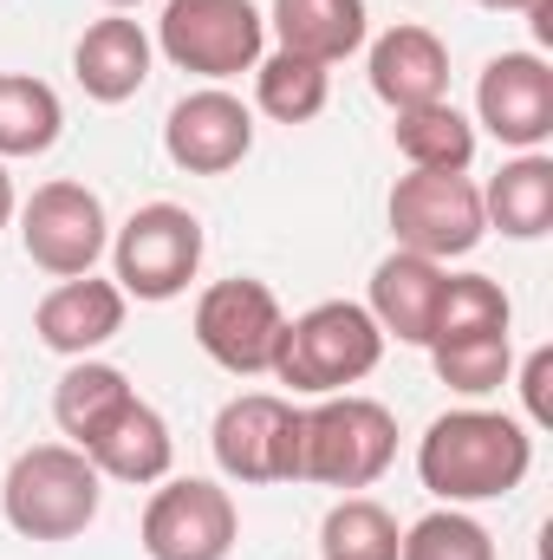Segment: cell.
Instances as JSON below:
<instances>
[{"label":"cell","instance_id":"7c38bea8","mask_svg":"<svg viewBox=\"0 0 553 560\" xmlns=\"http://www.w3.org/2000/svg\"><path fill=\"white\" fill-rule=\"evenodd\" d=\"M248 150H255V112L222 85L183 92L163 118V156L189 176H228Z\"/></svg>","mask_w":553,"mask_h":560},{"label":"cell","instance_id":"83f0119b","mask_svg":"<svg viewBox=\"0 0 553 560\" xmlns=\"http://www.w3.org/2000/svg\"><path fill=\"white\" fill-rule=\"evenodd\" d=\"M398 560H495V535L469 515V509H430L423 522L404 528Z\"/></svg>","mask_w":553,"mask_h":560},{"label":"cell","instance_id":"9c48e42d","mask_svg":"<svg viewBox=\"0 0 553 560\" xmlns=\"http://www.w3.org/2000/svg\"><path fill=\"white\" fill-rule=\"evenodd\" d=\"M209 450L228 482H299V405L280 392H242L215 411Z\"/></svg>","mask_w":553,"mask_h":560},{"label":"cell","instance_id":"30bf717a","mask_svg":"<svg viewBox=\"0 0 553 560\" xmlns=\"http://www.w3.org/2000/svg\"><path fill=\"white\" fill-rule=\"evenodd\" d=\"M242 535L235 495L209 476H163L143 502V555L150 560H228Z\"/></svg>","mask_w":553,"mask_h":560},{"label":"cell","instance_id":"e0dca14e","mask_svg":"<svg viewBox=\"0 0 553 560\" xmlns=\"http://www.w3.org/2000/svg\"><path fill=\"white\" fill-rule=\"evenodd\" d=\"M365 72H372V92L391 112H416V105L449 98V46L430 26H391V33H378Z\"/></svg>","mask_w":553,"mask_h":560},{"label":"cell","instance_id":"4fadbf2b","mask_svg":"<svg viewBox=\"0 0 553 560\" xmlns=\"http://www.w3.org/2000/svg\"><path fill=\"white\" fill-rule=\"evenodd\" d=\"M475 125L508 150H541L553 138V66L541 52H495L475 79Z\"/></svg>","mask_w":553,"mask_h":560},{"label":"cell","instance_id":"f546056e","mask_svg":"<svg viewBox=\"0 0 553 560\" xmlns=\"http://www.w3.org/2000/svg\"><path fill=\"white\" fill-rule=\"evenodd\" d=\"M13 209H20V196H13V176H7V163H0V229L13 222Z\"/></svg>","mask_w":553,"mask_h":560},{"label":"cell","instance_id":"f1b7e54d","mask_svg":"<svg viewBox=\"0 0 553 560\" xmlns=\"http://www.w3.org/2000/svg\"><path fill=\"white\" fill-rule=\"evenodd\" d=\"M553 346H534L528 365H521V405H528V423H553Z\"/></svg>","mask_w":553,"mask_h":560},{"label":"cell","instance_id":"277c9868","mask_svg":"<svg viewBox=\"0 0 553 560\" xmlns=\"http://www.w3.org/2000/svg\"><path fill=\"white\" fill-rule=\"evenodd\" d=\"M398 456V418L378 398L332 392L299 411V482L319 489H372Z\"/></svg>","mask_w":553,"mask_h":560},{"label":"cell","instance_id":"8fae6325","mask_svg":"<svg viewBox=\"0 0 553 560\" xmlns=\"http://www.w3.org/2000/svg\"><path fill=\"white\" fill-rule=\"evenodd\" d=\"M280 326H286V313H280L274 287L255 280V275L215 280V287H202V300H196V346H202L222 372H235V378H261V372L274 365Z\"/></svg>","mask_w":553,"mask_h":560},{"label":"cell","instance_id":"4316f807","mask_svg":"<svg viewBox=\"0 0 553 560\" xmlns=\"http://www.w3.org/2000/svg\"><path fill=\"white\" fill-rule=\"evenodd\" d=\"M515 326V306L508 293L489 275H449L443 280V306H436V326H430V346L436 339H456V332H508Z\"/></svg>","mask_w":553,"mask_h":560},{"label":"cell","instance_id":"44dd1931","mask_svg":"<svg viewBox=\"0 0 553 560\" xmlns=\"http://www.w3.org/2000/svg\"><path fill=\"white\" fill-rule=\"evenodd\" d=\"M131 398H138V392H131V378H125L118 365H105V359H72L66 378H59V392H52V423H59V436H66L72 450H85Z\"/></svg>","mask_w":553,"mask_h":560},{"label":"cell","instance_id":"ffe728a7","mask_svg":"<svg viewBox=\"0 0 553 560\" xmlns=\"http://www.w3.org/2000/svg\"><path fill=\"white\" fill-rule=\"evenodd\" d=\"M482 222L508 242H541L553 229V156L521 150L515 163H502L482 189Z\"/></svg>","mask_w":553,"mask_h":560},{"label":"cell","instance_id":"603a6c76","mask_svg":"<svg viewBox=\"0 0 553 560\" xmlns=\"http://www.w3.org/2000/svg\"><path fill=\"white\" fill-rule=\"evenodd\" d=\"M332 98V66L319 59H299V52H261L255 66V105L274 118V125H313Z\"/></svg>","mask_w":553,"mask_h":560},{"label":"cell","instance_id":"8992f818","mask_svg":"<svg viewBox=\"0 0 553 560\" xmlns=\"http://www.w3.org/2000/svg\"><path fill=\"white\" fill-rule=\"evenodd\" d=\"M202 268V222L183 202H143L138 215L111 235V280L125 300H176Z\"/></svg>","mask_w":553,"mask_h":560},{"label":"cell","instance_id":"7a4b0ae2","mask_svg":"<svg viewBox=\"0 0 553 560\" xmlns=\"http://www.w3.org/2000/svg\"><path fill=\"white\" fill-rule=\"evenodd\" d=\"M385 359V332L358 300H319L299 319H286L274 339V372L293 398H332L372 378Z\"/></svg>","mask_w":553,"mask_h":560},{"label":"cell","instance_id":"cb8c5ba5","mask_svg":"<svg viewBox=\"0 0 553 560\" xmlns=\"http://www.w3.org/2000/svg\"><path fill=\"white\" fill-rule=\"evenodd\" d=\"M391 143H398V156H404L411 170H469V163H475V125H469L449 98L416 105V112H398Z\"/></svg>","mask_w":553,"mask_h":560},{"label":"cell","instance_id":"d4e9b609","mask_svg":"<svg viewBox=\"0 0 553 560\" xmlns=\"http://www.w3.org/2000/svg\"><path fill=\"white\" fill-rule=\"evenodd\" d=\"M423 352H430L436 378L462 398H489L515 378V339L508 332H456V339H436Z\"/></svg>","mask_w":553,"mask_h":560},{"label":"cell","instance_id":"2e32d148","mask_svg":"<svg viewBox=\"0 0 553 560\" xmlns=\"http://www.w3.org/2000/svg\"><path fill=\"white\" fill-rule=\"evenodd\" d=\"M150 66H156V46H150V33H143L138 20H125V13L92 20V26L79 33V46H72V79H79L85 98H98V105L138 98L143 85H150Z\"/></svg>","mask_w":553,"mask_h":560},{"label":"cell","instance_id":"4dcf8cb0","mask_svg":"<svg viewBox=\"0 0 553 560\" xmlns=\"http://www.w3.org/2000/svg\"><path fill=\"white\" fill-rule=\"evenodd\" d=\"M475 7H489V13H528L534 0H475Z\"/></svg>","mask_w":553,"mask_h":560},{"label":"cell","instance_id":"ac0fdd59","mask_svg":"<svg viewBox=\"0 0 553 560\" xmlns=\"http://www.w3.org/2000/svg\"><path fill=\"white\" fill-rule=\"evenodd\" d=\"M85 456H92V469H98L105 482L150 489V482H163V476H169V463H176V436H169V423H163L156 405L131 398L118 418L85 443Z\"/></svg>","mask_w":553,"mask_h":560},{"label":"cell","instance_id":"5b68a950","mask_svg":"<svg viewBox=\"0 0 553 560\" xmlns=\"http://www.w3.org/2000/svg\"><path fill=\"white\" fill-rule=\"evenodd\" d=\"M176 72L189 79H242L268 52V13L255 0H169L150 39Z\"/></svg>","mask_w":553,"mask_h":560},{"label":"cell","instance_id":"9a60e30c","mask_svg":"<svg viewBox=\"0 0 553 560\" xmlns=\"http://www.w3.org/2000/svg\"><path fill=\"white\" fill-rule=\"evenodd\" d=\"M443 280H449L443 261L411 255V248H391V255L372 268V300H365V313L378 319L385 339H398V346H430V326H436V306H443Z\"/></svg>","mask_w":553,"mask_h":560},{"label":"cell","instance_id":"5bb4252c","mask_svg":"<svg viewBox=\"0 0 553 560\" xmlns=\"http://www.w3.org/2000/svg\"><path fill=\"white\" fill-rule=\"evenodd\" d=\"M33 332L59 359H92L98 346H111L125 332V287L118 280H98V275L59 280L33 306Z\"/></svg>","mask_w":553,"mask_h":560},{"label":"cell","instance_id":"d6986e66","mask_svg":"<svg viewBox=\"0 0 553 560\" xmlns=\"http://www.w3.org/2000/svg\"><path fill=\"white\" fill-rule=\"evenodd\" d=\"M365 0H274L268 26H274L280 52H299V59H319V66H339L365 46Z\"/></svg>","mask_w":553,"mask_h":560},{"label":"cell","instance_id":"52a82bcc","mask_svg":"<svg viewBox=\"0 0 553 560\" xmlns=\"http://www.w3.org/2000/svg\"><path fill=\"white\" fill-rule=\"evenodd\" d=\"M391 235L398 248L430 255V261H456L469 255L489 222H482V189L469 183V170H411L391 183Z\"/></svg>","mask_w":553,"mask_h":560},{"label":"cell","instance_id":"ba28073f","mask_svg":"<svg viewBox=\"0 0 553 560\" xmlns=\"http://www.w3.org/2000/svg\"><path fill=\"white\" fill-rule=\"evenodd\" d=\"M20 248L33 268H46L52 280H79L98 268V255L111 248V215L98 202V189L59 176V183H39L26 202H20Z\"/></svg>","mask_w":553,"mask_h":560},{"label":"cell","instance_id":"6da1fadb","mask_svg":"<svg viewBox=\"0 0 553 560\" xmlns=\"http://www.w3.org/2000/svg\"><path fill=\"white\" fill-rule=\"evenodd\" d=\"M528 469H534L528 423L508 418V411H482V405L443 411V418L423 430V443H416V476L449 509L515 495L528 482Z\"/></svg>","mask_w":553,"mask_h":560},{"label":"cell","instance_id":"3957f363","mask_svg":"<svg viewBox=\"0 0 553 560\" xmlns=\"http://www.w3.org/2000/svg\"><path fill=\"white\" fill-rule=\"evenodd\" d=\"M98 502H105V476L72 443H33L0 476V515L26 541H72V535H85L98 522Z\"/></svg>","mask_w":553,"mask_h":560},{"label":"cell","instance_id":"1f68e13d","mask_svg":"<svg viewBox=\"0 0 553 560\" xmlns=\"http://www.w3.org/2000/svg\"><path fill=\"white\" fill-rule=\"evenodd\" d=\"M105 7H111V13H125V7H138V0H105Z\"/></svg>","mask_w":553,"mask_h":560},{"label":"cell","instance_id":"484cf974","mask_svg":"<svg viewBox=\"0 0 553 560\" xmlns=\"http://www.w3.org/2000/svg\"><path fill=\"white\" fill-rule=\"evenodd\" d=\"M398 541H404L398 515L372 495H345L319 522V560H398Z\"/></svg>","mask_w":553,"mask_h":560},{"label":"cell","instance_id":"7402d4cb","mask_svg":"<svg viewBox=\"0 0 553 560\" xmlns=\"http://www.w3.org/2000/svg\"><path fill=\"white\" fill-rule=\"evenodd\" d=\"M66 131V105L33 72H0V163L7 156H46Z\"/></svg>","mask_w":553,"mask_h":560}]
</instances>
